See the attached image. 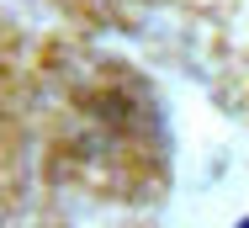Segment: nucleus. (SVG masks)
I'll use <instances>...</instances> for the list:
<instances>
[{"instance_id":"1","label":"nucleus","mask_w":249,"mask_h":228,"mask_svg":"<svg viewBox=\"0 0 249 228\" xmlns=\"http://www.w3.org/2000/svg\"><path fill=\"white\" fill-rule=\"evenodd\" d=\"M244 228H249V223H244Z\"/></svg>"}]
</instances>
